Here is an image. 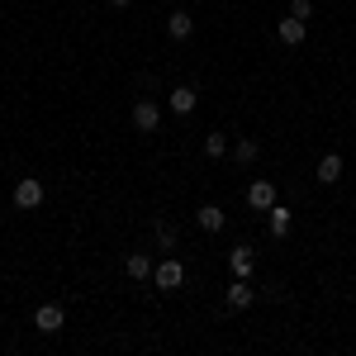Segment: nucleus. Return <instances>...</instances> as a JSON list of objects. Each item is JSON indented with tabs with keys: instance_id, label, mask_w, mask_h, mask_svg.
I'll return each mask as SVG.
<instances>
[{
	"instance_id": "obj_1",
	"label": "nucleus",
	"mask_w": 356,
	"mask_h": 356,
	"mask_svg": "<svg viewBox=\"0 0 356 356\" xmlns=\"http://www.w3.org/2000/svg\"><path fill=\"white\" fill-rule=\"evenodd\" d=\"M134 129L138 134H157V129H162V105H157V100H138L134 105Z\"/></svg>"
},
{
	"instance_id": "obj_2",
	"label": "nucleus",
	"mask_w": 356,
	"mask_h": 356,
	"mask_svg": "<svg viewBox=\"0 0 356 356\" xmlns=\"http://www.w3.org/2000/svg\"><path fill=\"white\" fill-rule=\"evenodd\" d=\"M152 285H162V290H181V285H186V266H181L176 257H166L162 266H152Z\"/></svg>"
},
{
	"instance_id": "obj_3",
	"label": "nucleus",
	"mask_w": 356,
	"mask_h": 356,
	"mask_svg": "<svg viewBox=\"0 0 356 356\" xmlns=\"http://www.w3.org/2000/svg\"><path fill=\"white\" fill-rule=\"evenodd\" d=\"M62 323H67L62 304H38V309H33V328L38 332H62Z\"/></svg>"
},
{
	"instance_id": "obj_4",
	"label": "nucleus",
	"mask_w": 356,
	"mask_h": 356,
	"mask_svg": "<svg viewBox=\"0 0 356 356\" xmlns=\"http://www.w3.org/2000/svg\"><path fill=\"white\" fill-rule=\"evenodd\" d=\"M38 204H43V181L24 176V181L15 186V209H38Z\"/></svg>"
},
{
	"instance_id": "obj_5",
	"label": "nucleus",
	"mask_w": 356,
	"mask_h": 356,
	"mask_svg": "<svg viewBox=\"0 0 356 356\" xmlns=\"http://www.w3.org/2000/svg\"><path fill=\"white\" fill-rule=\"evenodd\" d=\"M271 204H275V186L271 181H252V186H247V209L271 214Z\"/></svg>"
},
{
	"instance_id": "obj_6",
	"label": "nucleus",
	"mask_w": 356,
	"mask_h": 356,
	"mask_svg": "<svg viewBox=\"0 0 356 356\" xmlns=\"http://www.w3.org/2000/svg\"><path fill=\"white\" fill-rule=\"evenodd\" d=\"M252 266H257V252H252L247 243L228 252V271H233V275H243V280H252Z\"/></svg>"
},
{
	"instance_id": "obj_7",
	"label": "nucleus",
	"mask_w": 356,
	"mask_h": 356,
	"mask_svg": "<svg viewBox=\"0 0 356 356\" xmlns=\"http://www.w3.org/2000/svg\"><path fill=\"white\" fill-rule=\"evenodd\" d=\"M223 300H228V309H238V314H243V309H252V300H257V290H252V285H247L243 275H238V280L228 285V295H223Z\"/></svg>"
},
{
	"instance_id": "obj_8",
	"label": "nucleus",
	"mask_w": 356,
	"mask_h": 356,
	"mask_svg": "<svg viewBox=\"0 0 356 356\" xmlns=\"http://www.w3.org/2000/svg\"><path fill=\"white\" fill-rule=\"evenodd\" d=\"M166 33H171L176 43H186V38L195 33V19L186 15V10H171V15H166Z\"/></svg>"
},
{
	"instance_id": "obj_9",
	"label": "nucleus",
	"mask_w": 356,
	"mask_h": 356,
	"mask_svg": "<svg viewBox=\"0 0 356 356\" xmlns=\"http://www.w3.org/2000/svg\"><path fill=\"white\" fill-rule=\"evenodd\" d=\"M195 223H200L204 233H223V223H228V214H223L219 204H200V214H195Z\"/></svg>"
},
{
	"instance_id": "obj_10",
	"label": "nucleus",
	"mask_w": 356,
	"mask_h": 356,
	"mask_svg": "<svg viewBox=\"0 0 356 356\" xmlns=\"http://www.w3.org/2000/svg\"><path fill=\"white\" fill-rule=\"evenodd\" d=\"M195 100H200V95H195V86H176V90L166 95L171 114H191V110H195Z\"/></svg>"
},
{
	"instance_id": "obj_11",
	"label": "nucleus",
	"mask_w": 356,
	"mask_h": 356,
	"mask_svg": "<svg viewBox=\"0 0 356 356\" xmlns=\"http://www.w3.org/2000/svg\"><path fill=\"white\" fill-rule=\"evenodd\" d=\"M275 33H280V43H285V48H295V43H304V19H295V15H285Z\"/></svg>"
},
{
	"instance_id": "obj_12",
	"label": "nucleus",
	"mask_w": 356,
	"mask_h": 356,
	"mask_svg": "<svg viewBox=\"0 0 356 356\" xmlns=\"http://www.w3.org/2000/svg\"><path fill=\"white\" fill-rule=\"evenodd\" d=\"M318 181H323V186L342 181V157H337V152H323V157H318Z\"/></svg>"
},
{
	"instance_id": "obj_13",
	"label": "nucleus",
	"mask_w": 356,
	"mask_h": 356,
	"mask_svg": "<svg viewBox=\"0 0 356 356\" xmlns=\"http://www.w3.org/2000/svg\"><path fill=\"white\" fill-rule=\"evenodd\" d=\"M124 271L134 275V280H147V275H152V261H147L143 252H129V257H124Z\"/></svg>"
},
{
	"instance_id": "obj_14",
	"label": "nucleus",
	"mask_w": 356,
	"mask_h": 356,
	"mask_svg": "<svg viewBox=\"0 0 356 356\" xmlns=\"http://www.w3.org/2000/svg\"><path fill=\"white\" fill-rule=\"evenodd\" d=\"M290 223H295V214H290L285 204H271V233H275V238H285V233H290Z\"/></svg>"
},
{
	"instance_id": "obj_15",
	"label": "nucleus",
	"mask_w": 356,
	"mask_h": 356,
	"mask_svg": "<svg viewBox=\"0 0 356 356\" xmlns=\"http://www.w3.org/2000/svg\"><path fill=\"white\" fill-rule=\"evenodd\" d=\"M257 152H261V147H257V138H238V143H233V157H238V162H257Z\"/></svg>"
},
{
	"instance_id": "obj_16",
	"label": "nucleus",
	"mask_w": 356,
	"mask_h": 356,
	"mask_svg": "<svg viewBox=\"0 0 356 356\" xmlns=\"http://www.w3.org/2000/svg\"><path fill=\"white\" fill-rule=\"evenodd\" d=\"M223 152H228V138H223L219 129H214V134H204V157H214V162H219Z\"/></svg>"
},
{
	"instance_id": "obj_17",
	"label": "nucleus",
	"mask_w": 356,
	"mask_h": 356,
	"mask_svg": "<svg viewBox=\"0 0 356 356\" xmlns=\"http://www.w3.org/2000/svg\"><path fill=\"white\" fill-rule=\"evenodd\" d=\"M290 15L309 24V19H314V0H290Z\"/></svg>"
},
{
	"instance_id": "obj_18",
	"label": "nucleus",
	"mask_w": 356,
	"mask_h": 356,
	"mask_svg": "<svg viewBox=\"0 0 356 356\" xmlns=\"http://www.w3.org/2000/svg\"><path fill=\"white\" fill-rule=\"evenodd\" d=\"M157 238H162V247L171 252V247H176V228H171V223H162V228H157Z\"/></svg>"
},
{
	"instance_id": "obj_19",
	"label": "nucleus",
	"mask_w": 356,
	"mask_h": 356,
	"mask_svg": "<svg viewBox=\"0 0 356 356\" xmlns=\"http://www.w3.org/2000/svg\"><path fill=\"white\" fill-rule=\"evenodd\" d=\"M110 5H134V0H110Z\"/></svg>"
}]
</instances>
